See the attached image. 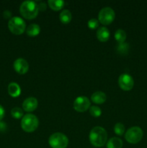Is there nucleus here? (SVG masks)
<instances>
[{
    "label": "nucleus",
    "mask_w": 147,
    "mask_h": 148,
    "mask_svg": "<svg viewBox=\"0 0 147 148\" xmlns=\"http://www.w3.org/2000/svg\"><path fill=\"white\" fill-rule=\"evenodd\" d=\"M89 142L96 147L104 146L108 140V133L106 130L102 127H95L89 132Z\"/></svg>",
    "instance_id": "nucleus-1"
},
{
    "label": "nucleus",
    "mask_w": 147,
    "mask_h": 148,
    "mask_svg": "<svg viewBox=\"0 0 147 148\" xmlns=\"http://www.w3.org/2000/svg\"><path fill=\"white\" fill-rule=\"evenodd\" d=\"M20 12L23 17L27 20L35 18L39 12L37 4L33 1H24L21 4Z\"/></svg>",
    "instance_id": "nucleus-2"
},
{
    "label": "nucleus",
    "mask_w": 147,
    "mask_h": 148,
    "mask_svg": "<svg viewBox=\"0 0 147 148\" xmlns=\"http://www.w3.org/2000/svg\"><path fill=\"white\" fill-rule=\"evenodd\" d=\"M38 125L39 120L34 114H26L22 119L21 127L26 132H33L35 131Z\"/></svg>",
    "instance_id": "nucleus-3"
},
{
    "label": "nucleus",
    "mask_w": 147,
    "mask_h": 148,
    "mask_svg": "<svg viewBox=\"0 0 147 148\" xmlns=\"http://www.w3.org/2000/svg\"><path fill=\"white\" fill-rule=\"evenodd\" d=\"M8 27L14 35H21L26 30V23L20 17H12L8 22Z\"/></svg>",
    "instance_id": "nucleus-4"
},
{
    "label": "nucleus",
    "mask_w": 147,
    "mask_h": 148,
    "mask_svg": "<svg viewBox=\"0 0 147 148\" xmlns=\"http://www.w3.org/2000/svg\"><path fill=\"white\" fill-rule=\"evenodd\" d=\"M48 143L52 148H66L69 144V139L63 133L56 132L50 136Z\"/></svg>",
    "instance_id": "nucleus-5"
},
{
    "label": "nucleus",
    "mask_w": 147,
    "mask_h": 148,
    "mask_svg": "<svg viewBox=\"0 0 147 148\" xmlns=\"http://www.w3.org/2000/svg\"><path fill=\"white\" fill-rule=\"evenodd\" d=\"M144 132L139 127H132L127 130L125 134V139L128 143L131 144H137L143 138Z\"/></svg>",
    "instance_id": "nucleus-6"
},
{
    "label": "nucleus",
    "mask_w": 147,
    "mask_h": 148,
    "mask_svg": "<svg viewBox=\"0 0 147 148\" xmlns=\"http://www.w3.org/2000/svg\"><path fill=\"white\" fill-rule=\"evenodd\" d=\"M115 17V11L111 7H104L99 11L98 20L104 25H108L114 21Z\"/></svg>",
    "instance_id": "nucleus-7"
},
{
    "label": "nucleus",
    "mask_w": 147,
    "mask_h": 148,
    "mask_svg": "<svg viewBox=\"0 0 147 148\" xmlns=\"http://www.w3.org/2000/svg\"><path fill=\"white\" fill-rule=\"evenodd\" d=\"M73 107L77 112H84L90 108V101L86 96H79L75 99Z\"/></svg>",
    "instance_id": "nucleus-8"
},
{
    "label": "nucleus",
    "mask_w": 147,
    "mask_h": 148,
    "mask_svg": "<svg viewBox=\"0 0 147 148\" xmlns=\"http://www.w3.org/2000/svg\"><path fill=\"white\" fill-rule=\"evenodd\" d=\"M118 85L120 88L125 91H129L133 89L134 81L132 77L127 73H123L118 77Z\"/></svg>",
    "instance_id": "nucleus-9"
},
{
    "label": "nucleus",
    "mask_w": 147,
    "mask_h": 148,
    "mask_svg": "<svg viewBox=\"0 0 147 148\" xmlns=\"http://www.w3.org/2000/svg\"><path fill=\"white\" fill-rule=\"evenodd\" d=\"M13 66L16 72L20 75H24L29 70V64L25 59L19 58L16 59L13 64Z\"/></svg>",
    "instance_id": "nucleus-10"
},
{
    "label": "nucleus",
    "mask_w": 147,
    "mask_h": 148,
    "mask_svg": "<svg viewBox=\"0 0 147 148\" xmlns=\"http://www.w3.org/2000/svg\"><path fill=\"white\" fill-rule=\"evenodd\" d=\"M38 102L34 97H29L26 98L22 103V109L27 112H33L37 108Z\"/></svg>",
    "instance_id": "nucleus-11"
},
{
    "label": "nucleus",
    "mask_w": 147,
    "mask_h": 148,
    "mask_svg": "<svg viewBox=\"0 0 147 148\" xmlns=\"http://www.w3.org/2000/svg\"><path fill=\"white\" fill-rule=\"evenodd\" d=\"M97 38L101 42H106L109 40L110 33L106 27H101L97 31Z\"/></svg>",
    "instance_id": "nucleus-12"
},
{
    "label": "nucleus",
    "mask_w": 147,
    "mask_h": 148,
    "mask_svg": "<svg viewBox=\"0 0 147 148\" xmlns=\"http://www.w3.org/2000/svg\"><path fill=\"white\" fill-rule=\"evenodd\" d=\"M91 100L92 102L96 104H102L106 101L107 95L102 91H97L92 94L91 96Z\"/></svg>",
    "instance_id": "nucleus-13"
},
{
    "label": "nucleus",
    "mask_w": 147,
    "mask_h": 148,
    "mask_svg": "<svg viewBox=\"0 0 147 148\" xmlns=\"http://www.w3.org/2000/svg\"><path fill=\"white\" fill-rule=\"evenodd\" d=\"M8 93L12 98H17L21 93V88L16 82H11L8 85Z\"/></svg>",
    "instance_id": "nucleus-14"
},
{
    "label": "nucleus",
    "mask_w": 147,
    "mask_h": 148,
    "mask_svg": "<svg viewBox=\"0 0 147 148\" xmlns=\"http://www.w3.org/2000/svg\"><path fill=\"white\" fill-rule=\"evenodd\" d=\"M40 33V27L37 24H30L26 27V33L30 37H35Z\"/></svg>",
    "instance_id": "nucleus-15"
},
{
    "label": "nucleus",
    "mask_w": 147,
    "mask_h": 148,
    "mask_svg": "<svg viewBox=\"0 0 147 148\" xmlns=\"http://www.w3.org/2000/svg\"><path fill=\"white\" fill-rule=\"evenodd\" d=\"M59 19L63 24H68L71 21L72 14L69 10H63L59 14Z\"/></svg>",
    "instance_id": "nucleus-16"
},
{
    "label": "nucleus",
    "mask_w": 147,
    "mask_h": 148,
    "mask_svg": "<svg viewBox=\"0 0 147 148\" xmlns=\"http://www.w3.org/2000/svg\"><path fill=\"white\" fill-rule=\"evenodd\" d=\"M48 4L50 9L54 11H59L63 8L65 2L63 0H48Z\"/></svg>",
    "instance_id": "nucleus-17"
},
{
    "label": "nucleus",
    "mask_w": 147,
    "mask_h": 148,
    "mask_svg": "<svg viewBox=\"0 0 147 148\" xmlns=\"http://www.w3.org/2000/svg\"><path fill=\"white\" fill-rule=\"evenodd\" d=\"M122 141L118 137H112L107 143V148H122Z\"/></svg>",
    "instance_id": "nucleus-18"
},
{
    "label": "nucleus",
    "mask_w": 147,
    "mask_h": 148,
    "mask_svg": "<svg viewBox=\"0 0 147 148\" xmlns=\"http://www.w3.org/2000/svg\"><path fill=\"white\" fill-rule=\"evenodd\" d=\"M115 38L118 43H123L126 39V33L122 29H118L115 33Z\"/></svg>",
    "instance_id": "nucleus-19"
},
{
    "label": "nucleus",
    "mask_w": 147,
    "mask_h": 148,
    "mask_svg": "<svg viewBox=\"0 0 147 148\" xmlns=\"http://www.w3.org/2000/svg\"><path fill=\"white\" fill-rule=\"evenodd\" d=\"M129 51V45L128 43H118V46H117V51L119 53L122 55L127 54Z\"/></svg>",
    "instance_id": "nucleus-20"
},
{
    "label": "nucleus",
    "mask_w": 147,
    "mask_h": 148,
    "mask_svg": "<svg viewBox=\"0 0 147 148\" xmlns=\"http://www.w3.org/2000/svg\"><path fill=\"white\" fill-rule=\"evenodd\" d=\"M11 115L13 118L16 119H19L23 117V111L22 110L21 108L19 107H14L12 109L11 111Z\"/></svg>",
    "instance_id": "nucleus-21"
},
{
    "label": "nucleus",
    "mask_w": 147,
    "mask_h": 148,
    "mask_svg": "<svg viewBox=\"0 0 147 148\" xmlns=\"http://www.w3.org/2000/svg\"><path fill=\"white\" fill-rule=\"evenodd\" d=\"M114 132L118 136H122L125 132V126L122 123H117L114 127Z\"/></svg>",
    "instance_id": "nucleus-22"
},
{
    "label": "nucleus",
    "mask_w": 147,
    "mask_h": 148,
    "mask_svg": "<svg viewBox=\"0 0 147 148\" xmlns=\"http://www.w3.org/2000/svg\"><path fill=\"white\" fill-rule=\"evenodd\" d=\"M89 113L94 117H99L102 114V111L99 107L97 106H92L89 108Z\"/></svg>",
    "instance_id": "nucleus-23"
},
{
    "label": "nucleus",
    "mask_w": 147,
    "mask_h": 148,
    "mask_svg": "<svg viewBox=\"0 0 147 148\" xmlns=\"http://www.w3.org/2000/svg\"><path fill=\"white\" fill-rule=\"evenodd\" d=\"M88 27L92 30H95V29L97 28L99 26V20H97L96 18H92L88 21L87 23Z\"/></svg>",
    "instance_id": "nucleus-24"
},
{
    "label": "nucleus",
    "mask_w": 147,
    "mask_h": 148,
    "mask_svg": "<svg viewBox=\"0 0 147 148\" xmlns=\"http://www.w3.org/2000/svg\"><path fill=\"white\" fill-rule=\"evenodd\" d=\"M37 7H38V10L40 11H44L46 10V4L44 2H40L39 4H37Z\"/></svg>",
    "instance_id": "nucleus-25"
},
{
    "label": "nucleus",
    "mask_w": 147,
    "mask_h": 148,
    "mask_svg": "<svg viewBox=\"0 0 147 148\" xmlns=\"http://www.w3.org/2000/svg\"><path fill=\"white\" fill-rule=\"evenodd\" d=\"M4 115H5L4 108H3L2 106L0 105V121H1V120L3 119V118L4 117Z\"/></svg>",
    "instance_id": "nucleus-26"
},
{
    "label": "nucleus",
    "mask_w": 147,
    "mask_h": 148,
    "mask_svg": "<svg viewBox=\"0 0 147 148\" xmlns=\"http://www.w3.org/2000/svg\"><path fill=\"white\" fill-rule=\"evenodd\" d=\"M3 15H4V17H5V18H10V17H11L12 13L11 12L9 11V10H6V11H4V13H3Z\"/></svg>",
    "instance_id": "nucleus-27"
},
{
    "label": "nucleus",
    "mask_w": 147,
    "mask_h": 148,
    "mask_svg": "<svg viewBox=\"0 0 147 148\" xmlns=\"http://www.w3.org/2000/svg\"><path fill=\"white\" fill-rule=\"evenodd\" d=\"M6 129V124L5 123L2 122V121H0V131H4V130Z\"/></svg>",
    "instance_id": "nucleus-28"
}]
</instances>
